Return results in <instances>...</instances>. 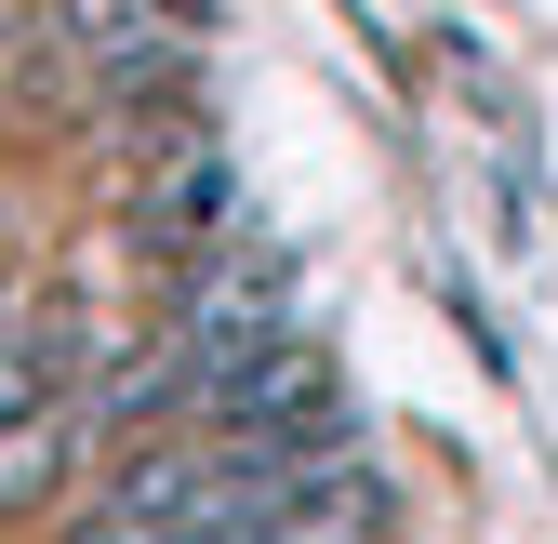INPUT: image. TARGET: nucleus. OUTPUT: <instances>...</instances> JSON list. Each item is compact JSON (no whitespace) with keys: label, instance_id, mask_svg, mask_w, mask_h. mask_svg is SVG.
Returning <instances> with one entry per match:
<instances>
[{"label":"nucleus","instance_id":"nucleus-1","mask_svg":"<svg viewBox=\"0 0 558 544\" xmlns=\"http://www.w3.org/2000/svg\"><path fill=\"white\" fill-rule=\"evenodd\" d=\"M66 465H81V412H66V398L14 412V425H0V505H40Z\"/></svg>","mask_w":558,"mask_h":544}]
</instances>
